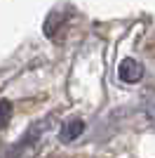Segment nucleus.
<instances>
[{
	"label": "nucleus",
	"instance_id": "f257e3e1",
	"mask_svg": "<svg viewBox=\"0 0 155 158\" xmlns=\"http://www.w3.org/2000/svg\"><path fill=\"white\" fill-rule=\"evenodd\" d=\"M117 76L125 80V83H136V80H141L143 76V66L139 64L136 59H125L117 69Z\"/></svg>",
	"mask_w": 155,
	"mask_h": 158
},
{
	"label": "nucleus",
	"instance_id": "f03ea898",
	"mask_svg": "<svg viewBox=\"0 0 155 158\" xmlns=\"http://www.w3.org/2000/svg\"><path fill=\"white\" fill-rule=\"evenodd\" d=\"M82 132H85V123H82V120H78V118H75V120H68L66 125H61V132H59V139L68 144V142L78 139L80 135H82Z\"/></svg>",
	"mask_w": 155,
	"mask_h": 158
},
{
	"label": "nucleus",
	"instance_id": "7ed1b4c3",
	"mask_svg": "<svg viewBox=\"0 0 155 158\" xmlns=\"http://www.w3.org/2000/svg\"><path fill=\"white\" fill-rule=\"evenodd\" d=\"M10 118H12V102L0 99V130L10 123Z\"/></svg>",
	"mask_w": 155,
	"mask_h": 158
}]
</instances>
